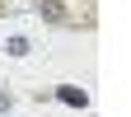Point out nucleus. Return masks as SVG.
Here are the masks:
<instances>
[{"label":"nucleus","instance_id":"f257e3e1","mask_svg":"<svg viewBox=\"0 0 131 117\" xmlns=\"http://www.w3.org/2000/svg\"><path fill=\"white\" fill-rule=\"evenodd\" d=\"M56 98H61V103H70V108H80V103H84V89H75V84H66V89H61Z\"/></svg>","mask_w":131,"mask_h":117},{"label":"nucleus","instance_id":"f03ea898","mask_svg":"<svg viewBox=\"0 0 131 117\" xmlns=\"http://www.w3.org/2000/svg\"><path fill=\"white\" fill-rule=\"evenodd\" d=\"M9 56H28V38H9Z\"/></svg>","mask_w":131,"mask_h":117},{"label":"nucleus","instance_id":"7ed1b4c3","mask_svg":"<svg viewBox=\"0 0 131 117\" xmlns=\"http://www.w3.org/2000/svg\"><path fill=\"white\" fill-rule=\"evenodd\" d=\"M5 108H9V94H0V112H5Z\"/></svg>","mask_w":131,"mask_h":117}]
</instances>
